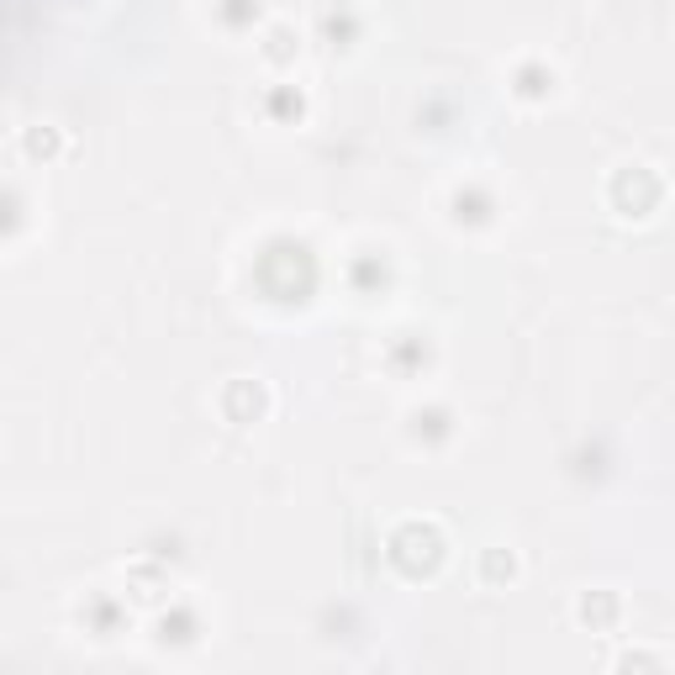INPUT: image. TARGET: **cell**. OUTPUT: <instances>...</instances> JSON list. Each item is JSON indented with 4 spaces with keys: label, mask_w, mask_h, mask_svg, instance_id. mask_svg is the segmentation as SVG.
<instances>
[{
    "label": "cell",
    "mask_w": 675,
    "mask_h": 675,
    "mask_svg": "<svg viewBox=\"0 0 675 675\" xmlns=\"http://www.w3.org/2000/svg\"><path fill=\"white\" fill-rule=\"evenodd\" d=\"M22 154L37 164H48L64 154V137H58V127H27V133H22Z\"/></svg>",
    "instance_id": "cell-6"
},
{
    "label": "cell",
    "mask_w": 675,
    "mask_h": 675,
    "mask_svg": "<svg viewBox=\"0 0 675 675\" xmlns=\"http://www.w3.org/2000/svg\"><path fill=\"white\" fill-rule=\"evenodd\" d=\"M633 665H660V654H649V649H628V654H618V671H633Z\"/></svg>",
    "instance_id": "cell-8"
},
{
    "label": "cell",
    "mask_w": 675,
    "mask_h": 675,
    "mask_svg": "<svg viewBox=\"0 0 675 675\" xmlns=\"http://www.w3.org/2000/svg\"><path fill=\"white\" fill-rule=\"evenodd\" d=\"M164 592H169V570L148 565V560H137V565L127 570V596H133L137 607H154V601H164Z\"/></svg>",
    "instance_id": "cell-4"
},
{
    "label": "cell",
    "mask_w": 675,
    "mask_h": 675,
    "mask_svg": "<svg viewBox=\"0 0 675 675\" xmlns=\"http://www.w3.org/2000/svg\"><path fill=\"white\" fill-rule=\"evenodd\" d=\"M259 54H265V64H274V69L296 64V54H301V32L291 27V22H270V27H265V43H259Z\"/></svg>",
    "instance_id": "cell-5"
},
{
    "label": "cell",
    "mask_w": 675,
    "mask_h": 675,
    "mask_svg": "<svg viewBox=\"0 0 675 675\" xmlns=\"http://www.w3.org/2000/svg\"><path fill=\"white\" fill-rule=\"evenodd\" d=\"M222 412H227V423H259L270 412V391L259 380H227L222 385Z\"/></svg>",
    "instance_id": "cell-2"
},
{
    "label": "cell",
    "mask_w": 675,
    "mask_h": 675,
    "mask_svg": "<svg viewBox=\"0 0 675 675\" xmlns=\"http://www.w3.org/2000/svg\"><path fill=\"white\" fill-rule=\"evenodd\" d=\"M628 195H633V212L628 216H649L654 206H660V195H665V190H660V180L649 175L644 164H622L618 175H612V185H607V201L622 212V201H628Z\"/></svg>",
    "instance_id": "cell-1"
},
{
    "label": "cell",
    "mask_w": 675,
    "mask_h": 675,
    "mask_svg": "<svg viewBox=\"0 0 675 675\" xmlns=\"http://www.w3.org/2000/svg\"><path fill=\"white\" fill-rule=\"evenodd\" d=\"M481 575H486V586L513 581V575H517V554H513V549H496V543H491L486 554H481Z\"/></svg>",
    "instance_id": "cell-7"
},
{
    "label": "cell",
    "mask_w": 675,
    "mask_h": 675,
    "mask_svg": "<svg viewBox=\"0 0 675 675\" xmlns=\"http://www.w3.org/2000/svg\"><path fill=\"white\" fill-rule=\"evenodd\" d=\"M575 618L586 622L592 633H607V628H618V618H622L618 592H586V596H581V607H575Z\"/></svg>",
    "instance_id": "cell-3"
}]
</instances>
